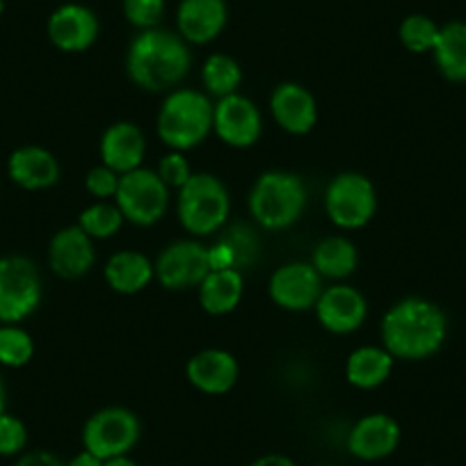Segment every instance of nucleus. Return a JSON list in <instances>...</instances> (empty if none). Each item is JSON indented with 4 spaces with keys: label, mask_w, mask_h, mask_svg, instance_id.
Instances as JSON below:
<instances>
[{
    "label": "nucleus",
    "mask_w": 466,
    "mask_h": 466,
    "mask_svg": "<svg viewBox=\"0 0 466 466\" xmlns=\"http://www.w3.org/2000/svg\"><path fill=\"white\" fill-rule=\"evenodd\" d=\"M98 37V21L92 10L83 5H69L57 7L48 19V39L53 46L66 53H80L87 51Z\"/></svg>",
    "instance_id": "4468645a"
},
{
    "label": "nucleus",
    "mask_w": 466,
    "mask_h": 466,
    "mask_svg": "<svg viewBox=\"0 0 466 466\" xmlns=\"http://www.w3.org/2000/svg\"><path fill=\"white\" fill-rule=\"evenodd\" d=\"M245 281L240 270L227 268V270H210L206 279L199 284V302L210 316H224L231 313L243 299Z\"/></svg>",
    "instance_id": "5701e85b"
},
{
    "label": "nucleus",
    "mask_w": 466,
    "mask_h": 466,
    "mask_svg": "<svg viewBox=\"0 0 466 466\" xmlns=\"http://www.w3.org/2000/svg\"><path fill=\"white\" fill-rule=\"evenodd\" d=\"M156 277V268L151 266L149 258L140 252H116L112 254L110 261L106 263V281L115 293L136 295L149 286Z\"/></svg>",
    "instance_id": "4be33fe9"
},
{
    "label": "nucleus",
    "mask_w": 466,
    "mask_h": 466,
    "mask_svg": "<svg viewBox=\"0 0 466 466\" xmlns=\"http://www.w3.org/2000/svg\"><path fill=\"white\" fill-rule=\"evenodd\" d=\"M231 199L213 174H192L190 181L178 190V219L183 228L195 236L215 233L228 218Z\"/></svg>",
    "instance_id": "39448f33"
},
{
    "label": "nucleus",
    "mask_w": 466,
    "mask_h": 466,
    "mask_svg": "<svg viewBox=\"0 0 466 466\" xmlns=\"http://www.w3.org/2000/svg\"><path fill=\"white\" fill-rule=\"evenodd\" d=\"M169 187L154 169L137 167L133 172L122 174L116 187L115 204L124 213V219L140 227H151L163 219L167 210Z\"/></svg>",
    "instance_id": "0eeeda50"
},
{
    "label": "nucleus",
    "mask_w": 466,
    "mask_h": 466,
    "mask_svg": "<svg viewBox=\"0 0 466 466\" xmlns=\"http://www.w3.org/2000/svg\"><path fill=\"white\" fill-rule=\"evenodd\" d=\"M42 299V279L33 261L24 257L0 258V322L16 325Z\"/></svg>",
    "instance_id": "6e6552de"
},
{
    "label": "nucleus",
    "mask_w": 466,
    "mask_h": 466,
    "mask_svg": "<svg viewBox=\"0 0 466 466\" xmlns=\"http://www.w3.org/2000/svg\"><path fill=\"white\" fill-rule=\"evenodd\" d=\"M439 28L441 25L434 24L430 16L425 15H411L400 24V42L407 51L411 53H432L434 44H437Z\"/></svg>",
    "instance_id": "c756f323"
},
{
    "label": "nucleus",
    "mask_w": 466,
    "mask_h": 466,
    "mask_svg": "<svg viewBox=\"0 0 466 466\" xmlns=\"http://www.w3.org/2000/svg\"><path fill=\"white\" fill-rule=\"evenodd\" d=\"M65 466H103V460H98V457L92 455V452L83 451L80 455H76L74 460Z\"/></svg>",
    "instance_id": "e433bc0d"
},
{
    "label": "nucleus",
    "mask_w": 466,
    "mask_h": 466,
    "mask_svg": "<svg viewBox=\"0 0 466 466\" xmlns=\"http://www.w3.org/2000/svg\"><path fill=\"white\" fill-rule=\"evenodd\" d=\"M316 316L327 331L334 334H350L360 329L366 320L369 304L366 298L352 286H331L320 293L316 302Z\"/></svg>",
    "instance_id": "ddd939ff"
},
{
    "label": "nucleus",
    "mask_w": 466,
    "mask_h": 466,
    "mask_svg": "<svg viewBox=\"0 0 466 466\" xmlns=\"http://www.w3.org/2000/svg\"><path fill=\"white\" fill-rule=\"evenodd\" d=\"M137 439H140V420L131 410H124V407H107V410L96 411L83 430L85 451L103 461L127 455L136 446Z\"/></svg>",
    "instance_id": "1a4fd4ad"
},
{
    "label": "nucleus",
    "mask_w": 466,
    "mask_h": 466,
    "mask_svg": "<svg viewBox=\"0 0 466 466\" xmlns=\"http://www.w3.org/2000/svg\"><path fill=\"white\" fill-rule=\"evenodd\" d=\"M147 142L140 127L131 122H116L103 133L101 137V160L106 167L116 174H127L142 167Z\"/></svg>",
    "instance_id": "6ab92c4d"
},
{
    "label": "nucleus",
    "mask_w": 466,
    "mask_h": 466,
    "mask_svg": "<svg viewBox=\"0 0 466 466\" xmlns=\"http://www.w3.org/2000/svg\"><path fill=\"white\" fill-rule=\"evenodd\" d=\"M119 178H122V174H116L115 169L101 165V167L89 169V174L85 177V187H87L89 195H94L96 199H107V197L116 195Z\"/></svg>",
    "instance_id": "72a5a7b5"
},
{
    "label": "nucleus",
    "mask_w": 466,
    "mask_h": 466,
    "mask_svg": "<svg viewBox=\"0 0 466 466\" xmlns=\"http://www.w3.org/2000/svg\"><path fill=\"white\" fill-rule=\"evenodd\" d=\"M35 355V340L16 325L0 327V364L7 369H21Z\"/></svg>",
    "instance_id": "c85d7f7f"
},
{
    "label": "nucleus",
    "mask_w": 466,
    "mask_h": 466,
    "mask_svg": "<svg viewBox=\"0 0 466 466\" xmlns=\"http://www.w3.org/2000/svg\"><path fill=\"white\" fill-rule=\"evenodd\" d=\"M103 466H137L131 457L127 455H119V457H110V460L103 461Z\"/></svg>",
    "instance_id": "4c0bfd02"
},
{
    "label": "nucleus",
    "mask_w": 466,
    "mask_h": 466,
    "mask_svg": "<svg viewBox=\"0 0 466 466\" xmlns=\"http://www.w3.org/2000/svg\"><path fill=\"white\" fill-rule=\"evenodd\" d=\"M165 12V0H124V15L136 28H158Z\"/></svg>",
    "instance_id": "7c9ffc66"
},
{
    "label": "nucleus",
    "mask_w": 466,
    "mask_h": 466,
    "mask_svg": "<svg viewBox=\"0 0 466 466\" xmlns=\"http://www.w3.org/2000/svg\"><path fill=\"white\" fill-rule=\"evenodd\" d=\"M94 261H96V254H94L92 238L78 224L57 231L48 245V263L53 272L65 279H78L87 275Z\"/></svg>",
    "instance_id": "dca6fc26"
},
{
    "label": "nucleus",
    "mask_w": 466,
    "mask_h": 466,
    "mask_svg": "<svg viewBox=\"0 0 466 466\" xmlns=\"http://www.w3.org/2000/svg\"><path fill=\"white\" fill-rule=\"evenodd\" d=\"M15 466H65V464H62V461L53 455V452L35 451V452H28V455L21 457Z\"/></svg>",
    "instance_id": "f704fd0d"
},
{
    "label": "nucleus",
    "mask_w": 466,
    "mask_h": 466,
    "mask_svg": "<svg viewBox=\"0 0 466 466\" xmlns=\"http://www.w3.org/2000/svg\"><path fill=\"white\" fill-rule=\"evenodd\" d=\"M186 375L199 391L222 396L238 382V361L227 350H201L187 361Z\"/></svg>",
    "instance_id": "a211bd4d"
},
{
    "label": "nucleus",
    "mask_w": 466,
    "mask_h": 466,
    "mask_svg": "<svg viewBox=\"0 0 466 466\" xmlns=\"http://www.w3.org/2000/svg\"><path fill=\"white\" fill-rule=\"evenodd\" d=\"M7 174L24 190H46L60 178V165L48 149L28 145L12 151Z\"/></svg>",
    "instance_id": "aec40b11"
},
{
    "label": "nucleus",
    "mask_w": 466,
    "mask_h": 466,
    "mask_svg": "<svg viewBox=\"0 0 466 466\" xmlns=\"http://www.w3.org/2000/svg\"><path fill=\"white\" fill-rule=\"evenodd\" d=\"M213 128L224 145L248 149L261 137V112L248 96L236 92L218 101L213 110Z\"/></svg>",
    "instance_id": "9b49d317"
},
{
    "label": "nucleus",
    "mask_w": 466,
    "mask_h": 466,
    "mask_svg": "<svg viewBox=\"0 0 466 466\" xmlns=\"http://www.w3.org/2000/svg\"><path fill=\"white\" fill-rule=\"evenodd\" d=\"M158 177L163 178V183L167 187H177L181 190L192 177V169L187 165V160L183 158L181 151H172V154L165 156L158 165Z\"/></svg>",
    "instance_id": "473e14b6"
},
{
    "label": "nucleus",
    "mask_w": 466,
    "mask_h": 466,
    "mask_svg": "<svg viewBox=\"0 0 466 466\" xmlns=\"http://www.w3.org/2000/svg\"><path fill=\"white\" fill-rule=\"evenodd\" d=\"M446 334V313L430 299H400L384 313L382 343L396 360H428L441 350Z\"/></svg>",
    "instance_id": "f257e3e1"
},
{
    "label": "nucleus",
    "mask_w": 466,
    "mask_h": 466,
    "mask_svg": "<svg viewBox=\"0 0 466 466\" xmlns=\"http://www.w3.org/2000/svg\"><path fill=\"white\" fill-rule=\"evenodd\" d=\"M5 411V382L0 378V414Z\"/></svg>",
    "instance_id": "58836bf2"
},
{
    "label": "nucleus",
    "mask_w": 466,
    "mask_h": 466,
    "mask_svg": "<svg viewBox=\"0 0 466 466\" xmlns=\"http://www.w3.org/2000/svg\"><path fill=\"white\" fill-rule=\"evenodd\" d=\"M178 35L190 44H208L227 25L224 0H183L177 15Z\"/></svg>",
    "instance_id": "412c9836"
},
{
    "label": "nucleus",
    "mask_w": 466,
    "mask_h": 466,
    "mask_svg": "<svg viewBox=\"0 0 466 466\" xmlns=\"http://www.w3.org/2000/svg\"><path fill=\"white\" fill-rule=\"evenodd\" d=\"M307 208V186L298 174L266 172L249 192V210L263 228L281 231L298 222Z\"/></svg>",
    "instance_id": "20e7f679"
},
{
    "label": "nucleus",
    "mask_w": 466,
    "mask_h": 466,
    "mask_svg": "<svg viewBox=\"0 0 466 466\" xmlns=\"http://www.w3.org/2000/svg\"><path fill=\"white\" fill-rule=\"evenodd\" d=\"M201 80H204V87L213 96H231L240 87V83H243V69H240V65L233 57L224 56V53H215V56H210L204 62Z\"/></svg>",
    "instance_id": "bb28decb"
},
{
    "label": "nucleus",
    "mask_w": 466,
    "mask_h": 466,
    "mask_svg": "<svg viewBox=\"0 0 466 466\" xmlns=\"http://www.w3.org/2000/svg\"><path fill=\"white\" fill-rule=\"evenodd\" d=\"M124 224V213L116 204L98 201L80 213L78 227L87 233L89 238H110Z\"/></svg>",
    "instance_id": "cd10ccee"
},
{
    "label": "nucleus",
    "mask_w": 466,
    "mask_h": 466,
    "mask_svg": "<svg viewBox=\"0 0 466 466\" xmlns=\"http://www.w3.org/2000/svg\"><path fill=\"white\" fill-rule=\"evenodd\" d=\"M275 122L290 136H307L318 122V106L313 94L298 83H281L270 96Z\"/></svg>",
    "instance_id": "2eb2a0df"
},
{
    "label": "nucleus",
    "mask_w": 466,
    "mask_h": 466,
    "mask_svg": "<svg viewBox=\"0 0 466 466\" xmlns=\"http://www.w3.org/2000/svg\"><path fill=\"white\" fill-rule=\"evenodd\" d=\"M3 10H5V0H0V15H3Z\"/></svg>",
    "instance_id": "ea45409f"
},
{
    "label": "nucleus",
    "mask_w": 466,
    "mask_h": 466,
    "mask_svg": "<svg viewBox=\"0 0 466 466\" xmlns=\"http://www.w3.org/2000/svg\"><path fill=\"white\" fill-rule=\"evenodd\" d=\"M252 466H298V464L286 455H266V457H258Z\"/></svg>",
    "instance_id": "c9c22d12"
},
{
    "label": "nucleus",
    "mask_w": 466,
    "mask_h": 466,
    "mask_svg": "<svg viewBox=\"0 0 466 466\" xmlns=\"http://www.w3.org/2000/svg\"><path fill=\"white\" fill-rule=\"evenodd\" d=\"M215 106L195 89H174L158 112V136L172 151L201 145L213 131Z\"/></svg>",
    "instance_id": "7ed1b4c3"
},
{
    "label": "nucleus",
    "mask_w": 466,
    "mask_h": 466,
    "mask_svg": "<svg viewBox=\"0 0 466 466\" xmlns=\"http://www.w3.org/2000/svg\"><path fill=\"white\" fill-rule=\"evenodd\" d=\"M154 268L156 277L167 290L195 289L213 270L208 248L195 240H181L165 248Z\"/></svg>",
    "instance_id": "9d476101"
},
{
    "label": "nucleus",
    "mask_w": 466,
    "mask_h": 466,
    "mask_svg": "<svg viewBox=\"0 0 466 466\" xmlns=\"http://www.w3.org/2000/svg\"><path fill=\"white\" fill-rule=\"evenodd\" d=\"M434 62L452 83H466V21H451L439 28Z\"/></svg>",
    "instance_id": "393cba45"
},
{
    "label": "nucleus",
    "mask_w": 466,
    "mask_h": 466,
    "mask_svg": "<svg viewBox=\"0 0 466 466\" xmlns=\"http://www.w3.org/2000/svg\"><path fill=\"white\" fill-rule=\"evenodd\" d=\"M325 210L339 228H361L378 210V192L364 174L343 172L327 186Z\"/></svg>",
    "instance_id": "423d86ee"
},
{
    "label": "nucleus",
    "mask_w": 466,
    "mask_h": 466,
    "mask_svg": "<svg viewBox=\"0 0 466 466\" xmlns=\"http://www.w3.org/2000/svg\"><path fill=\"white\" fill-rule=\"evenodd\" d=\"M400 443V425L387 414L364 416L348 434V451L366 461L389 457Z\"/></svg>",
    "instance_id": "f3484780"
},
{
    "label": "nucleus",
    "mask_w": 466,
    "mask_h": 466,
    "mask_svg": "<svg viewBox=\"0 0 466 466\" xmlns=\"http://www.w3.org/2000/svg\"><path fill=\"white\" fill-rule=\"evenodd\" d=\"M270 298L286 311H307L316 307L322 289V277L311 263H289L277 268L270 277Z\"/></svg>",
    "instance_id": "f8f14e48"
},
{
    "label": "nucleus",
    "mask_w": 466,
    "mask_h": 466,
    "mask_svg": "<svg viewBox=\"0 0 466 466\" xmlns=\"http://www.w3.org/2000/svg\"><path fill=\"white\" fill-rule=\"evenodd\" d=\"M393 361H396V357L387 348L364 345L348 357L345 378L357 389H375L387 382L393 370Z\"/></svg>",
    "instance_id": "b1692460"
},
{
    "label": "nucleus",
    "mask_w": 466,
    "mask_h": 466,
    "mask_svg": "<svg viewBox=\"0 0 466 466\" xmlns=\"http://www.w3.org/2000/svg\"><path fill=\"white\" fill-rule=\"evenodd\" d=\"M360 254L357 248L343 236H331V238L320 240L313 249L311 266L316 268L318 275L327 279H343L357 270Z\"/></svg>",
    "instance_id": "a878e982"
},
{
    "label": "nucleus",
    "mask_w": 466,
    "mask_h": 466,
    "mask_svg": "<svg viewBox=\"0 0 466 466\" xmlns=\"http://www.w3.org/2000/svg\"><path fill=\"white\" fill-rule=\"evenodd\" d=\"M192 65L190 51L181 35L169 30H142L133 39L127 56L128 76L147 92H167L187 76Z\"/></svg>",
    "instance_id": "f03ea898"
},
{
    "label": "nucleus",
    "mask_w": 466,
    "mask_h": 466,
    "mask_svg": "<svg viewBox=\"0 0 466 466\" xmlns=\"http://www.w3.org/2000/svg\"><path fill=\"white\" fill-rule=\"evenodd\" d=\"M28 443V430L24 420L12 414H0V455L10 457L21 452Z\"/></svg>",
    "instance_id": "2f4dec72"
}]
</instances>
